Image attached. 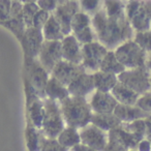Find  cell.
<instances>
[{
    "label": "cell",
    "mask_w": 151,
    "mask_h": 151,
    "mask_svg": "<svg viewBox=\"0 0 151 151\" xmlns=\"http://www.w3.org/2000/svg\"><path fill=\"white\" fill-rule=\"evenodd\" d=\"M61 50H62V60L73 64H82V45L73 35L65 36L61 40Z\"/></svg>",
    "instance_id": "cell-16"
},
{
    "label": "cell",
    "mask_w": 151,
    "mask_h": 151,
    "mask_svg": "<svg viewBox=\"0 0 151 151\" xmlns=\"http://www.w3.org/2000/svg\"><path fill=\"white\" fill-rule=\"evenodd\" d=\"M44 42L45 38L42 35V29H37L35 27L26 28L25 33L20 42L22 45V48H23L25 60L37 59Z\"/></svg>",
    "instance_id": "cell-10"
},
{
    "label": "cell",
    "mask_w": 151,
    "mask_h": 151,
    "mask_svg": "<svg viewBox=\"0 0 151 151\" xmlns=\"http://www.w3.org/2000/svg\"><path fill=\"white\" fill-rule=\"evenodd\" d=\"M150 88H151V76H150Z\"/></svg>",
    "instance_id": "cell-45"
},
{
    "label": "cell",
    "mask_w": 151,
    "mask_h": 151,
    "mask_svg": "<svg viewBox=\"0 0 151 151\" xmlns=\"http://www.w3.org/2000/svg\"><path fill=\"white\" fill-rule=\"evenodd\" d=\"M129 151H137V150H129Z\"/></svg>",
    "instance_id": "cell-46"
},
{
    "label": "cell",
    "mask_w": 151,
    "mask_h": 151,
    "mask_svg": "<svg viewBox=\"0 0 151 151\" xmlns=\"http://www.w3.org/2000/svg\"><path fill=\"white\" fill-rule=\"evenodd\" d=\"M40 151H68L67 149L63 148L58 143L57 139H48L45 140L44 144L42 146Z\"/></svg>",
    "instance_id": "cell-37"
},
{
    "label": "cell",
    "mask_w": 151,
    "mask_h": 151,
    "mask_svg": "<svg viewBox=\"0 0 151 151\" xmlns=\"http://www.w3.org/2000/svg\"><path fill=\"white\" fill-rule=\"evenodd\" d=\"M91 123L96 126V127L101 128L104 132H109L112 129H114V128L120 126L121 122H120V120L113 113L111 114L93 113L92 118H91Z\"/></svg>",
    "instance_id": "cell-25"
},
{
    "label": "cell",
    "mask_w": 151,
    "mask_h": 151,
    "mask_svg": "<svg viewBox=\"0 0 151 151\" xmlns=\"http://www.w3.org/2000/svg\"><path fill=\"white\" fill-rule=\"evenodd\" d=\"M79 2H80L81 12L87 14L91 18L103 9L104 4V1H99V0H82Z\"/></svg>",
    "instance_id": "cell-32"
},
{
    "label": "cell",
    "mask_w": 151,
    "mask_h": 151,
    "mask_svg": "<svg viewBox=\"0 0 151 151\" xmlns=\"http://www.w3.org/2000/svg\"><path fill=\"white\" fill-rule=\"evenodd\" d=\"M132 40L146 53L151 52V30L145 32H134Z\"/></svg>",
    "instance_id": "cell-33"
},
{
    "label": "cell",
    "mask_w": 151,
    "mask_h": 151,
    "mask_svg": "<svg viewBox=\"0 0 151 151\" xmlns=\"http://www.w3.org/2000/svg\"><path fill=\"white\" fill-rule=\"evenodd\" d=\"M57 141L63 148L70 150L75 146L81 144L79 129H77L75 127H70V126H65L64 129L57 137Z\"/></svg>",
    "instance_id": "cell-27"
},
{
    "label": "cell",
    "mask_w": 151,
    "mask_h": 151,
    "mask_svg": "<svg viewBox=\"0 0 151 151\" xmlns=\"http://www.w3.org/2000/svg\"><path fill=\"white\" fill-rule=\"evenodd\" d=\"M25 73L26 76L24 80L29 83L30 86L35 91L36 95L44 101L46 99L45 89L51 75L40 65L37 59L25 60Z\"/></svg>",
    "instance_id": "cell-6"
},
{
    "label": "cell",
    "mask_w": 151,
    "mask_h": 151,
    "mask_svg": "<svg viewBox=\"0 0 151 151\" xmlns=\"http://www.w3.org/2000/svg\"><path fill=\"white\" fill-rule=\"evenodd\" d=\"M71 34L81 45L97 42L95 32L92 28L91 17L83 12H79L73 16L70 24Z\"/></svg>",
    "instance_id": "cell-8"
},
{
    "label": "cell",
    "mask_w": 151,
    "mask_h": 151,
    "mask_svg": "<svg viewBox=\"0 0 151 151\" xmlns=\"http://www.w3.org/2000/svg\"><path fill=\"white\" fill-rule=\"evenodd\" d=\"M45 94H46V99H49L59 104L70 96L67 87L64 86L62 83H60L52 76H50L48 84L45 89Z\"/></svg>",
    "instance_id": "cell-20"
},
{
    "label": "cell",
    "mask_w": 151,
    "mask_h": 151,
    "mask_svg": "<svg viewBox=\"0 0 151 151\" xmlns=\"http://www.w3.org/2000/svg\"><path fill=\"white\" fill-rule=\"evenodd\" d=\"M11 6L12 1L0 0V24L9 21V19H11Z\"/></svg>",
    "instance_id": "cell-35"
},
{
    "label": "cell",
    "mask_w": 151,
    "mask_h": 151,
    "mask_svg": "<svg viewBox=\"0 0 151 151\" xmlns=\"http://www.w3.org/2000/svg\"><path fill=\"white\" fill-rule=\"evenodd\" d=\"M81 12L80 2L79 1H59L56 9L53 13V16L56 18L58 23L60 24L62 32L64 36L71 34L70 24L73 16L77 13Z\"/></svg>",
    "instance_id": "cell-11"
},
{
    "label": "cell",
    "mask_w": 151,
    "mask_h": 151,
    "mask_svg": "<svg viewBox=\"0 0 151 151\" xmlns=\"http://www.w3.org/2000/svg\"><path fill=\"white\" fill-rule=\"evenodd\" d=\"M137 107L140 108L142 111H144L146 114L151 115V91L141 95L136 104Z\"/></svg>",
    "instance_id": "cell-34"
},
{
    "label": "cell",
    "mask_w": 151,
    "mask_h": 151,
    "mask_svg": "<svg viewBox=\"0 0 151 151\" xmlns=\"http://www.w3.org/2000/svg\"><path fill=\"white\" fill-rule=\"evenodd\" d=\"M146 68L151 73V52L148 53L147 55V60H146Z\"/></svg>",
    "instance_id": "cell-43"
},
{
    "label": "cell",
    "mask_w": 151,
    "mask_h": 151,
    "mask_svg": "<svg viewBox=\"0 0 151 151\" xmlns=\"http://www.w3.org/2000/svg\"><path fill=\"white\" fill-rule=\"evenodd\" d=\"M109 52L107 48L99 44V42H93L82 46V66L85 71L93 75L99 70L103 59Z\"/></svg>",
    "instance_id": "cell-7"
},
{
    "label": "cell",
    "mask_w": 151,
    "mask_h": 151,
    "mask_svg": "<svg viewBox=\"0 0 151 151\" xmlns=\"http://www.w3.org/2000/svg\"><path fill=\"white\" fill-rule=\"evenodd\" d=\"M68 151H96V150H94V149L86 146V145L79 144V145H77V146L73 147V148H71L70 150H68Z\"/></svg>",
    "instance_id": "cell-41"
},
{
    "label": "cell",
    "mask_w": 151,
    "mask_h": 151,
    "mask_svg": "<svg viewBox=\"0 0 151 151\" xmlns=\"http://www.w3.org/2000/svg\"><path fill=\"white\" fill-rule=\"evenodd\" d=\"M40 11L37 1H23V19L26 28L32 27L34 16Z\"/></svg>",
    "instance_id": "cell-31"
},
{
    "label": "cell",
    "mask_w": 151,
    "mask_h": 151,
    "mask_svg": "<svg viewBox=\"0 0 151 151\" xmlns=\"http://www.w3.org/2000/svg\"><path fill=\"white\" fill-rule=\"evenodd\" d=\"M125 5L124 1H117V0H107L104 1L103 9L106 15L110 18H123L125 16Z\"/></svg>",
    "instance_id": "cell-29"
},
{
    "label": "cell",
    "mask_w": 151,
    "mask_h": 151,
    "mask_svg": "<svg viewBox=\"0 0 151 151\" xmlns=\"http://www.w3.org/2000/svg\"><path fill=\"white\" fill-rule=\"evenodd\" d=\"M88 103L93 113L96 114H111L117 107L118 103L111 93L96 91L92 93L88 99Z\"/></svg>",
    "instance_id": "cell-15"
},
{
    "label": "cell",
    "mask_w": 151,
    "mask_h": 151,
    "mask_svg": "<svg viewBox=\"0 0 151 151\" xmlns=\"http://www.w3.org/2000/svg\"><path fill=\"white\" fill-rule=\"evenodd\" d=\"M96 40L109 51H115L123 42L134 38V31L126 17L110 18L103 9L91 18Z\"/></svg>",
    "instance_id": "cell-1"
},
{
    "label": "cell",
    "mask_w": 151,
    "mask_h": 151,
    "mask_svg": "<svg viewBox=\"0 0 151 151\" xmlns=\"http://www.w3.org/2000/svg\"><path fill=\"white\" fill-rule=\"evenodd\" d=\"M93 81H94V87L96 91L101 92L111 93L114 87L117 85L118 81L117 76L112 73H104V71H96L93 73Z\"/></svg>",
    "instance_id": "cell-22"
},
{
    "label": "cell",
    "mask_w": 151,
    "mask_h": 151,
    "mask_svg": "<svg viewBox=\"0 0 151 151\" xmlns=\"http://www.w3.org/2000/svg\"><path fill=\"white\" fill-rule=\"evenodd\" d=\"M26 103H27L28 124H31L34 127L42 129L45 117L44 101L40 99L37 95H31L26 97Z\"/></svg>",
    "instance_id": "cell-17"
},
{
    "label": "cell",
    "mask_w": 151,
    "mask_h": 151,
    "mask_svg": "<svg viewBox=\"0 0 151 151\" xmlns=\"http://www.w3.org/2000/svg\"><path fill=\"white\" fill-rule=\"evenodd\" d=\"M42 31L45 40H49V42H61L65 37L60 24L53 16V14H51L50 18L42 27Z\"/></svg>",
    "instance_id": "cell-23"
},
{
    "label": "cell",
    "mask_w": 151,
    "mask_h": 151,
    "mask_svg": "<svg viewBox=\"0 0 151 151\" xmlns=\"http://www.w3.org/2000/svg\"><path fill=\"white\" fill-rule=\"evenodd\" d=\"M111 94L118 104L125 106H136L138 99H140V95L138 93L120 82H118L117 85L113 88Z\"/></svg>",
    "instance_id": "cell-21"
},
{
    "label": "cell",
    "mask_w": 151,
    "mask_h": 151,
    "mask_svg": "<svg viewBox=\"0 0 151 151\" xmlns=\"http://www.w3.org/2000/svg\"><path fill=\"white\" fill-rule=\"evenodd\" d=\"M150 76L151 73L145 66L134 69H125L123 73L117 76V78L120 83L127 86L141 96L151 91Z\"/></svg>",
    "instance_id": "cell-5"
},
{
    "label": "cell",
    "mask_w": 151,
    "mask_h": 151,
    "mask_svg": "<svg viewBox=\"0 0 151 151\" xmlns=\"http://www.w3.org/2000/svg\"><path fill=\"white\" fill-rule=\"evenodd\" d=\"M84 73L86 71L82 65L73 64L62 60L55 66V68L51 73V76L67 87L73 80H76L79 76Z\"/></svg>",
    "instance_id": "cell-13"
},
{
    "label": "cell",
    "mask_w": 151,
    "mask_h": 151,
    "mask_svg": "<svg viewBox=\"0 0 151 151\" xmlns=\"http://www.w3.org/2000/svg\"><path fill=\"white\" fill-rule=\"evenodd\" d=\"M115 56L125 69H134L146 66L147 55L134 40H127L119 46L115 51Z\"/></svg>",
    "instance_id": "cell-4"
},
{
    "label": "cell",
    "mask_w": 151,
    "mask_h": 151,
    "mask_svg": "<svg viewBox=\"0 0 151 151\" xmlns=\"http://www.w3.org/2000/svg\"><path fill=\"white\" fill-rule=\"evenodd\" d=\"M45 117L42 130L46 138L57 139L60 132L64 129L65 122L60 110V104L49 99H44Z\"/></svg>",
    "instance_id": "cell-3"
},
{
    "label": "cell",
    "mask_w": 151,
    "mask_h": 151,
    "mask_svg": "<svg viewBox=\"0 0 151 151\" xmlns=\"http://www.w3.org/2000/svg\"><path fill=\"white\" fill-rule=\"evenodd\" d=\"M60 110L66 126L80 130L91 123L93 112L88 99L69 96L60 103Z\"/></svg>",
    "instance_id": "cell-2"
},
{
    "label": "cell",
    "mask_w": 151,
    "mask_h": 151,
    "mask_svg": "<svg viewBox=\"0 0 151 151\" xmlns=\"http://www.w3.org/2000/svg\"><path fill=\"white\" fill-rule=\"evenodd\" d=\"M81 138V144L86 145L96 151H104L109 141L108 132L96 127L92 123H89L85 127L79 130Z\"/></svg>",
    "instance_id": "cell-12"
},
{
    "label": "cell",
    "mask_w": 151,
    "mask_h": 151,
    "mask_svg": "<svg viewBox=\"0 0 151 151\" xmlns=\"http://www.w3.org/2000/svg\"><path fill=\"white\" fill-rule=\"evenodd\" d=\"M99 70L104 71V73H112V75H115V76H119L120 73L125 70V68L118 61V59L116 58L114 51H109L107 53V55L105 56V58L103 59V62H101V67H99Z\"/></svg>",
    "instance_id": "cell-28"
},
{
    "label": "cell",
    "mask_w": 151,
    "mask_h": 151,
    "mask_svg": "<svg viewBox=\"0 0 151 151\" xmlns=\"http://www.w3.org/2000/svg\"><path fill=\"white\" fill-rule=\"evenodd\" d=\"M58 0H38L37 4L40 9L49 14H53L58 5Z\"/></svg>",
    "instance_id": "cell-38"
},
{
    "label": "cell",
    "mask_w": 151,
    "mask_h": 151,
    "mask_svg": "<svg viewBox=\"0 0 151 151\" xmlns=\"http://www.w3.org/2000/svg\"><path fill=\"white\" fill-rule=\"evenodd\" d=\"M51 14L47 13V12L42 11L40 9V11L36 13V15L34 16L33 21H32V27H35L37 29H42V27L45 26V24L47 23V21L50 18Z\"/></svg>",
    "instance_id": "cell-36"
},
{
    "label": "cell",
    "mask_w": 151,
    "mask_h": 151,
    "mask_svg": "<svg viewBox=\"0 0 151 151\" xmlns=\"http://www.w3.org/2000/svg\"><path fill=\"white\" fill-rule=\"evenodd\" d=\"M122 128L129 134L136 136L137 138L143 139L146 138V124H145V119H139L136 121L128 122V123H121L120 124Z\"/></svg>",
    "instance_id": "cell-30"
},
{
    "label": "cell",
    "mask_w": 151,
    "mask_h": 151,
    "mask_svg": "<svg viewBox=\"0 0 151 151\" xmlns=\"http://www.w3.org/2000/svg\"><path fill=\"white\" fill-rule=\"evenodd\" d=\"M104 151H128V150L119 141H117L113 137L109 136V141H108V144L106 146V148L104 149Z\"/></svg>",
    "instance_id": "cell-39"
},
{
    "label": "cell",
    "mask_w": 151,
    "mask_h": 151,
    "mask_svg": "<svg viewBox=\"0 0 151 151\" xmlns=\"http://www.w3.org/2000/svg\"><path fill=\"white\" fill-rule=\"evenodd\" d=\"M108 134H109V136L113 137L117 141H119L128 151L136 150L137 147H138V144L142 141L141 139L137 138L136 136H134V134L124 130L121 126H118V127L114 128V129H112Z\"/></svg>",
    "instance_id": "cell-26"
},
{
    "label": "cell",
    "mask_w": 151,
    "mask_h": 151,
    "mask_svg": "<svg viewBox=\"0 0 151 151\" xmlns=\"http://www.w3.org/2000/svg\"><path fill=\"white\" fill-rule=\"evenodd\" d=\"M145 124H146V137L151 134V115L145 118Z\"/></svg>",
    "instance_id": "cell-42"
},
{
    "label": "cell",
    "mask_w": 151,
    "mask_h": 151,
    "mask_svg": "<svg viewBox=\"0 0 151 151\" xmlns=\"http://www.w3.org/2000/svg\"><path fill=\"white\" fill-rule=\"evenodd\" d=\"M113 114L120 120L121 123H128L139 119H145L147 116H149L137 106H125L120 104H118L115 108Z\"/></svg>",
    "instance_id": "cell-19"
},
{
    "label": "cell",
    "mask_w": 151,
    "mask_h": 151,
    "mask_svg": "<svg viewBox=\"0 0 151 151\" xmlns=\"http://www.w3.org/2000/svg\"><path fill=\"white\" fill-rule=\"evenodd\" d=\"M145 139H147V140H148L149 142L151 143V134H150V136H147V137H146V138H145Z\"/></svg>",
    "instance_id": "cell-44"
},
{
    "label": "cell",
    "mask_w": 151,
    "mask_h": 151,
    "mask_svg": "<svg viewBox=\"0 0 151 151\" xmlns=\"http://www.w3.org/2000/svg\"><path fill=\"white\" fill-rule=\"evenodd\" d=\"M134 32L151 30V1H142L137 13L129 20Z\"/></svg>",
    "instance_id": "cell-18"
},
{
    "label": "cell",
    "mask_w": 151,
    "mask_h": 151,
    "mask_svg": "<svg viewBox=\"0 0 151 151\" xmlns=\"http://www.w3.org/2000/svg\"><path fill=\"white\" fill-rule=\"evenodd\" d=\"M37 60L40 63V65L51 75L55 66L60 61H62L61 42L45 40L44 44L42 45V48H40Z\"/></svg>",
    "instance_id": "cell-9"
},
{
    "label": "cell",
    "mask_w": 151,
    "mask_h": 151,
    "mask_svg": "<svg viewBox=\"0 0 151 151\" xmlns=\"http://www.w3.org/2000/svg\"><path fill=\"white\" fill-rule=\"evenodd\" d=\"M67 89L70 96L88 99L95 91L93 76L88 73H82L67 86Z\"/></svg>",
    "instance_id": "cell-14"
},
{
    "label": "cell",
    "mask_w": 151,
    "mask_h": 151,
    "mask_svg": "<svg viewBox=\"0 0 151 151\" xmlns=\"http://www.w3.org/2000/svg\"><path fill=\"white\" fill-rule=\"evenodd\" d=\"M137 151H151V143L147 139H143L138 144Z\"/></svg>",
    "instance_id": "cell-40"
},
{
    "label": "cell",
    "mask_w": 151,
    "mask_h": 151,
    "mask_svg": "<svg viewBox=\"0 0 151 151\" xmlns=\"http://www.w3.org/2000/svg\"><path fill=\"white\" fill-rule=\"evenodd\" d=\"M25 136L27 148L29 151H40L42 144L47 139L42 129H38V128L34 127L33 125L28 123L27 127H26Z\"/></svg>",
    "instance_id": "cell-24"
}]
</instances>
